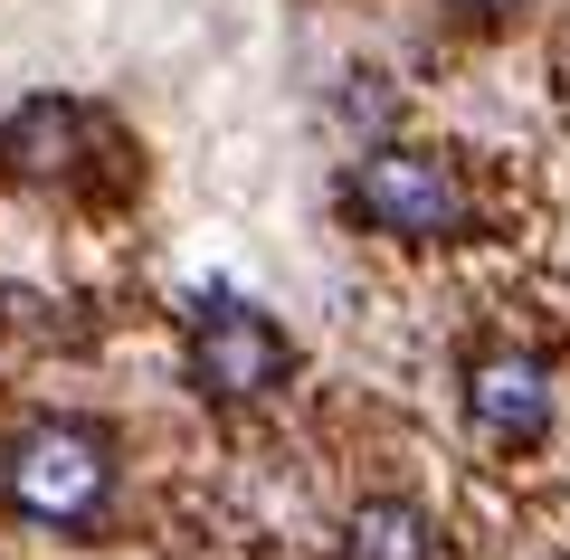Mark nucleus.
Returning <instances> with one entry per match:
<instances>
[{
    "label": "nucleus",
    "instance_id": "obj_3",
    "mask_svg": "<svg viewBox=\"0 0 570 560\" xmlns=\"http://www.w3.org/2000/svg\"><path fill=\"white\" fill-rule=\"evenodd\" d=\"M190 381H200L209 400H266V390L285 381V333L266 314H247V304H219V314H200Z\"/></svg>",
    "mask_w": 570,
    "mask_h": 560
},
{
    "label": "nucleus",
    "instance_id": "obj_4",
    "mask_svg": "<svg viewBox=\"0 0 570 560\" xmlns=\"http://www.w3.org/2000/svg\"><path fill=\"white\" fill-rule=\"evenodd\" d=\"M466 409L494 446H542L551 438V371L532 352H475L466 361Z\"/></svg>",
    "mask_w": 570,
    "mask_h": 560
},
{
    "label": "nucleus",
    "instance_id": "obj_6",
    "mask_svg": "<svg viewBox=\"0 0 570 560\" xmlns=\"http://www.w3.org/2000/svg\"><path fill=\"white\" fill-rule=\"evenodd\" d=\"M428 551H438V532H428V513L400 503V494L362 503V513L343 522V560H428Z\"/></svg>",
    "mask_w": 570,
    "mask_h": 560
},
{
    "label": "nucleus",
    "instance_id": "obj_5",
    "mask_svg": "<svg viewBox=\"0 0 570 560\" xmlns=\"http://www.w3.org/2000/svg\"><path fill=\"white\" fill-rule=\"evenodd\" d=\"M67 153H77V105H58V96H29L20 115L0 124V161H10L20 180L67 171Z\"/></svg>",
    "mask_w": 570,
    "mask_h": 560
},
{
    "label": "nucleus",
    "instance_id": "obj_1",
    "mask_svg": "<svg viewBox=\"0 0 570 560\" xmlns=\"http://www.w3.org/2000/svg\"><path fill=\"white\" fill-rule=\"evenodd\" d=\"M0 494L20 503L29 522H96L105 494H115V446H105V428L48 419V428H29V438L10 446Z\"/></svg>",
    "mask_w": 570,
    "mask_h": 560
},
{
    "label": "nucleus",
    "instance_id": "obj_7",
    "mask_svg": "<svg viewBox=\"0 0 570 560\" xmlns=\"http://www.w3.org/2000/svg\"><path fill=\"white\" fill-rule=\"evenodd\" d=\"M456 10H475V20H494V10H513V0H456Z\"/></svg>",
    "mask_w": 570,
    "mask_h": 560
},
{
    "label": "nucleus",
    "instance_id": "obj_2",
    "mask_svg": "<svg viewBox=\"0 0 570 560\" xmlns=\"http://www.w3.org/2000/svg\"><path fill=\"white\" fill-rule=\"evenodd\" d=\"M343 200L362 228H381V238H409V247H438L466 228V190H456V171L438 153H409V143H381V153L352 161Z\"/></svg>",
    "mask_w": 570,
    "mask_h": 560
}]
</instances>
